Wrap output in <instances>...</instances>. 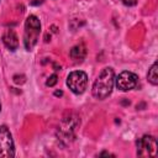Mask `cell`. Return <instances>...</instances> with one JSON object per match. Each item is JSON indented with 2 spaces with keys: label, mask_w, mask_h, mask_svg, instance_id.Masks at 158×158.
Wrapping results in <instances>:
<instances>
[{
  "label": "cell",
  "mask_w": 158,
  "mask_h": 158,
  "mask_svg": "<svg viewBox=\"0 0 158 158\" xmlns=\"http://www.w3.org/2000/svg\"><path fill=\"white\" fill-rule=\"evenodd\" d=\"M114 83H115L114 69L111 67H105L93 84V95L99 100L106 99L112 91Z\"/></svg>",
  "instance_id": "6da1fadb"
},
{
  "label": "cell",
  "mask_w": 158,
  "mask_h": 158,
  "mask_svg": "<svg viewBox=\"0 0 158 158\" xmlns=\"http://www.w3.org/2000/svg\"><path fill=\"white\" fill-rule=\"evenodd\" d=\"M41 32V22L37 16L30 15L25 22V32H23V44L27 51H32L38 41V36Z\"/></svg>",
  "instance_id": "7a4b0ae2"
},
{
  "label": "cell",
  "mask_w": 158,
  "mask_h": 158,
  "mask_svg": "<svg viewBox=\"0 0 158 158\" xmlns=\"http://www.w3.org/2000/svg\"><path fill=\"white\" fill-rule=\"evenodd\" d=\"M68 88L77 95L83 94L88 86V75L83 70H74L67 77Z\"/></svg>",
  "instance_id": "3957f363"
},
{
  "label": "cell",
  "mask_w": 158,
  "mask_h": 158,
  "mask_svg": "<svg viewBox=\"0 0 158 158\" xmlns=\"http://www.w3.org/2000/svg\"><path fill=\"white\" fill-rule=\"evenodd\" d=\"M15 156L14 141L10 130L2 125L0 126V158H10Z\"/></svg>",
  "instance_id": "277c9868"
},
{
  "label": "cell",
  "mask_w": 158,
  "mask_h": 158,
  "mask_svg": "<svg viewBox=\"0 0 158 158\" xmlns=\"http://www.w3.org/2000/svg\"><path fill=\"white\" fill-rule=\"evenodd\" d=\"M137 156L154 157L157 153V141L151 135H144L137 139Z\"/></svg>",
  "instance_id": "5b68a950"
},
{
  "label": "cell",
  "mask_w": 158,
  "mask_h": 158,
  "mask_svg": "<svg viewBox=\"0 0 158 158\" xmlns=\"http://www.w3.org/2000/svg\"><path fill=\"white\" fill-rule=\"evenodd\" d=\"M115 83H116L117 89H120L122 91H127V90L135 89L138 85V77L132 72L125 70V72H121L116 77Z\"/></svg>",
  "instance_id": "8992f818"
},
{
  "label": "cell",
  "mask_w": 158,
  "mask_h": 158,
  "mask_svg": "<svg viewBox=\"0 0 158 158\" xmlns=\"http://www.w3.org/2000/svg\"><path fill=\"white\" fill-rule=\"evenodd\" d=\"M78 125H79V120L75 116L73 117L70 116L63 120L59 126V131H58V136H60V139H68V138L74 137V131Z\"/></svg>",
  "instance_id": "52a82bcc"
},
{
  "label": "cell",
  "mask_w": 158,
  "mask_h": 158,
  "mask_svg": "<svg viewBox=\"0 0 158 158\" xmlns=\"http://www.w3.org/2000/svg\"><path fill=\"white\" fill-rule=\"evenodd\" d=\"M2 42L10 51H16L19 47V38L14 30H6L2 35Z\"/></svg>",
  "instance_id": "ba28073f"
},
{
  "label": "cell",
  "mask_w": 158,
  "mask_h": 158,
  "mask_svg": "<svg viewBox=\"0 0 158 158\" xmlns=\"http://www.w3.org/2000/svg\"><path fill=\"white\" fill-rule=\"evenodd\" d=\"M86 56V48L83 43H79L77 46H74L72 49H70V58L74 60V62H83V59L85 58Z\"/></svg>",
  "instance_id": "9c48e42d"
},
{
  "label": "cell",
  "mask_w": 158,
  "mask_h": 158,
  "mask_svg": "<svg viewBox=\"0 0 158 158\" xmlns=\"http://www.w3.org/2000/svg\"><path fill=\"white\" fill-rule=\"evenodd\" d=\"M147 79L152 85H157L158 84V63L157 62H154L152 64V67L148 69Z\"/></svg>",
  "instance_id": "30bf717a"
},
{
  "label": "cell",
  "mask_w": 158,
  "mask_h": 158,
  "mask_svg": "<svg viewBox=\"0 0 158 158\" xmlns=\"http://www.w3.org/2000/svg\"><path fill=\"white\" fill-rule=\"evenodd\" d=\"M57 81H58V77H57V74H52V75L47 79L46 85H47V86H54V85L57 84Z\"/></svg>",
  "instance_id": "8fae6325"
},
{
  "label": "cell",
  "mask_w": 158,
  "mask_h": 158,
  "mask_svg": "<svg viewBox=\"0 0 158 158\" xmlns=\"http://www.w3.org/2000/svg\"><path fill=\"white\" fill-rule=\"evenodd\" d=\"M126 6H135L137 4V0H121Z\"/></svg>",
  "instance_id": "7c38bea8"
},
{
  "label": "cell",
  "mask_w": 158,
  "mask_h": 158,
  "mask_svg": "<svg viewBox=\"0 0 158 158\" xmlns=\"http://www.w3.org/2000/svg\"><path fill=\"white\" fill-rule=\"evenodd\" d=\"M54 95H56V96H62V95H63V91H62V90H56V91H54Z\"/></svg>",
  "instance_id": "4fadbf2b"
},
{
  "label": "cell",
  "mask_w": 158,
  "mask_h": 158,
  "mask_svg": "<svg viewBox=\"0 0 158 158\" xmlns=\"http://www.w3.org/2000/svg\"><path fill=\"white\" fill-rule=\"evenodd\" d=\"M100 156H112V154H110L109 152H102V153H100Z\"/></svg>",
  "instance_id": "5bb4252c"
},
{
  "label": "cell",
  "mask_w": 158,
  "mask_h": 158,
  "mask_svg": "<svg viewBox=\"0 0 158 158\" xmlns=\"http://www.w3.org/2000/svg\"><path fill=\"white\" fill-rule=\"evenodd\" d=\"M0 110H1V104H0Z\"/></svg>",
  "instance_id": "9a60e30c"
}]
</instances>
